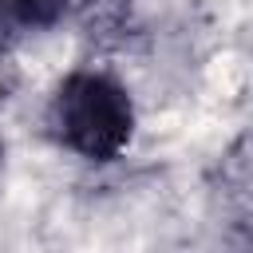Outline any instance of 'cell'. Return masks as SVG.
Wrapping results in <instances>:
<instances>
[{"label": "cell", "instance_id": "obj_1", "mask_svg": "<svg viewBox=\"0 0 253 253\" xmlns=\"http://www.w3.org/2000/svg\"><path fill=\"white\" fill-rule=\"evenodd\" d=\"M51 126L67 150L91 162H111L126 150L134 134V107L111 75L75 71L59 83L51 99Z\"/></svg>", "mask_w": 253, "mask_h": 253}, {"label": "cell", "instance_id": "obj_2", "mask_svg": "<svg viewBox=\"0 0 253 253\" xmlns=\"http://www.w3.org/2000/svg\"><path fill=\"white\" fill-rule=\"evenodd\" d=\"M20 32H24V28H20V24L12 20V12L0 4V59H4V51L16 43V36H20Z\"/></svg>", "mask_w": 253, "mask_h": 253}, {"label": "cell", "instance_id": "obj_3", "mask_svg": "<svg viewBox=\"0 0 253 253\" xmlns=\"http://www.w3.org/2000/svg\"><path fill=\"white\" fill-rule=\"evenodd\" d=\"M0 162H4V150H0Z\"/></svg>", "mask_w": 253, "mask_h": 253}]
</instances>
